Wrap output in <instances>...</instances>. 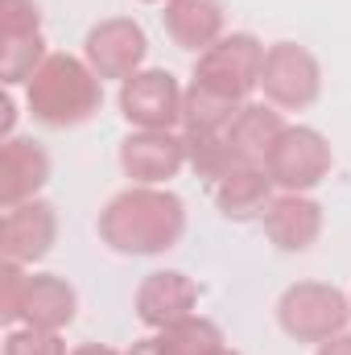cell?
Instances as JSON below:
<instances>
[{
	"label": "cell",
	"mask_w": 351,
	"mask_h": 355,
	"mask_svg": "<svg viewBox=\"0 0 351 355\" xmlns=\"http://www.w3.org/2000/svg\"><path fill=\"white\" fill-rule=\"evenodd\" d=\"M83 58L99 79H132L137 71H145L149 58V37L132 17H108L99 21L83 42Z\"/></svg>",
	"instance_id": "ba28073f"
},
{
	"label": "cell",
	"mask_w": 351,
	"mask_h": 355,
	"mask_svg": "<svg viewBox=\"0 0 351 355\" xmlns=\"http://www.w3.org/2000/svg\"><path fill=\"white\" fill-rule=\"evenodd\" d=\"M157 339H162L166 355H219L223 352V331L211 318H203V314H190V318H182L174 327L157 331Z\"/></svg>",
	"instance_id": "d6986e66"
},
{
	"label": "cell",
	"mask_w": 351,
	"mask_h": 355,
	"mask_svg": "<svg viewBox=\"0 0 351 355\" xmlns=\"http://www.w3.org/2000/svg\"><path fill=\"white\" fill-rule=\"evenodd\" d=\"M50 182V153L33 137H8L0 145V211L37 198Z\"/></svg>",
	"instance_id": "7c38bea8"
},
{
	"label": "cell",
	"mask_w": 351,
	"mask_h": 355,
	"mask_svg": "<svg viewBox=\"0 0 351 355\" xmlns=\"http://www.w3.org/2000/svg\"><path fill=\"white\" fill-rule=\"evenodd\" d=\"M351 322V293L331 281H298L277 302V327L293 343H327Z\"/></svg>",
	"instance_id": "3957f363"
},
{
	"label": "cell",
	"mask_w": 351,
	"mask_h": 355,
	"mask_svg": "<svg viewBox=\"0 0 351 355\" xmlns=\"http://www.w3.org/2000/svg\"><path fill=\"white\" fill-rule=\"evenodd\" d=\"M211 190V202L219 207V215L223 219H232V223H252V219H264V211H268V202L277 198L273 190V178L264 166H240V170H232V174H223L215 186H207Z\"/></svg>",
	"instance_id": "5bb4252c"
},
{
	"label": "cell",
	"mask_w": 351,
	"mask_h": 355,
	"mask_svg": "<svg viewBox=\"0 0 351 355\" xmlns=\"http://www.w3.org/2000/svg\"><path fill=\"white\" fill-rule=\"evenodd\" d=\"M264 50L261 37L252 33H223L211 50H203L194 58V83L232 95L240 103H252V91H261V75H264Z\"/></svg>",
	"instance_id": "277c9868"
},
{
	"label": "cell",
	"mask_w": 351,
	"mask_h": 355,
	"mask_svg": "<svg viewBox=\"0 0 351 355\" xmlns=\"http://www.w3.org/2000/svg\"><path fill=\"white\" fill-rule=\"evenodd\" d=\"M124 355H166V352H162V339L153 335V339H137V343H132Z\"/></svg>",
	"instance_id": "d4e9b609"
},
{
	"label": "cell",
	"mask_w": 351,
	"mask_h": 355,
	"mask_svg": "<svg viewBox=\"0 0 351 355\" xmlns=\"http://www.w3.org/2000/svg\"><path fill=\"white\" fill-rule=\"evenodd\" d=\"M261 91H264V103H273L281 112H302L323 95V67L306 46L277 42L264 54Z\"/></svg>",
	"instance_id": "8992f818"
},
{
	"label": "cell",
	"mask_w": 351,
	"mask_h": 355,
	"mask_svg": "<svg viewBox=\"0 0 351 355\" xmlns=\"http://www.w3.org/2000/svg\"><path fill=\"white\" fill-rule=\"evenodd\" d=\"M141 4H166V0H141Z\"/></svg>",
	"instance_id": "83f0119b"
},
{
	"label": "cell",
	"mask_w": 351,
	"mask_h": 355,
	"mask_svg": "<svg viewBox=\"0 0 351 355\" xmlns=\"http://www.w3.org/2000/svg\"><path fill=\"white\" fill-rule=\"evenodd\" d=\"M103 103V79L75 54H50L25 83V107L42 128H79Z\"/></svg>",
	"instance_id": "7a4b0ae2"
},
{
	"label": "cell",
	"mask_w": 351,
	"mask_h": 355,
	"mask_svg": "<svg viewBox=\"0 0 351 355\" xmlns=\"http://www.w3.org/2000/svg\"><path fill=\"white\" fill-rule=\"evenodd\" d=\"M137 318L153 331H166L182 318H190L198 310V285L178 272V268H162V272H149L141 285H137Z\"/></svg>",
	"instance_id": "8fae6325"
},
{
	"label": "cell",
	"mask_w": 351,
	"mask_h": 355,
	"mask_svg": "<svg viewBox=\"0 0 351 355\" xmlns=\"http://www.w3.org/2000/svg\"><path fill=\"white\" fill-rule=\"evenodd\" d=\"M264 236L273 248L281 252H306L314 248V240L323 236V207L310 198V194H289L281 190L268 211H264Z\"/></svg>",
	"instance_id": "4fadbf2b"
},
{
	"label": "cell",
	"mask_w": 351,
	"mask_h": 355,
	"mask_svg": "<svg viewBox=\"0 0 351 355\" xmlns=\"http://www.w3.org/2000/svg\"><path fill=\"white\" fill-rule=\"evenodd\" d=\"M219 355H240V352H232V347H223V352H219Z\"/></svg>",
	"instance_id": "4316f807"
},
{
	"label": "cell",
	"mask_w": 351,
	"mask_h": 355,
	"mask_svg": "<svg viewBox=\"0 0 351 355\" xmlns=\"http://www.w3.org/2000/svg\"><path fill=\"white\" fill-rule=\"evenodd\" d=\"M4 355H67V343L58 331H37V327H12L4 335Z\"/></svg>",
	"instance_id": "44dd1931"
},
{
	"label": "cell",
	"mask_w": 351,
	"mask_h": 355,
	"mask_svg": "<svg viewBox=\"0 0 351 355\" xmlns=\"http://www.w3.org/2000/svg\"><path fill=\"white\" fill-rule=\"evenodd\" d=\"M285 128H289V124L281 120V107H273V103H244L240 116L232 120V128H228L223 137H228V145H232L244 162L264 166L268 153H273V145H277V137H281Z\"/></svg>",
	"instance_id": "e0dca14e"
},
{
	"label": "cell",
	"mask_w": 351,
	"mask_h": 355,
	"mask_svg": "<svg viewBox=\"0 0 351 355\" xmlns=\"http://www.w3.org/2000/svg\"><path fill=\"white\" fill-rule=\"evenodd\" d=\"M25 281H29L25 265H8V261L0 265V322H4V327H17V322H21Z\"/></svg>",
	"instance_id": "7402d4cb"
},
{
	"label": "cell",
	"mask_w": 351,
	"mask_h": 355,
	"mask_svg": "<svg viewBox=\"0 0 351 355\" xmlns=\"http://www.w3.org/2000/svg\"><path fill=\"white\" fill-rule=\"evenodd\" d=\"M79 314V293L67 277L58 272H29L25 281V306H21V322L37 327V331H67Z\"/></svg>",
	"instance_id": "9a60e30c"
},
{
	"label": "cell",
	"mask_w": 351,
	"mask_h": 355,
	"mask_svg": "<svg viewBox=\"0 0 351 355\" xmlns=\"http://www.w3.org/2000/svg\"><path fill=\"white\" fill-rule=\"evenodd\" d=\"M58 240V211L42 198L0 211V257L8 265H37Z\"/></svg>",
	"instance_id": "9c48e42d"
},
{
	"label": "cell",
	"mask_w": 351,
	"mask_h": 355,
	"mask_svg": "<svg viewBox=\"0 0 351 355\" xmlns=\"http://www.w3.org/2000/svg\"><path fill=\"white\" fill-rule=\"evenodd\" d=\"M240 99L232 95H219V91L203 87L190 79V87L182 95V137L186 141H198V137H223L232 128V120L240 116Z\"/></svg>",
	"instance_id": "ac0fdd59"
},
{
	"label": "cell",
	"mask_w": 351,
	"mask_h": 355,
	"mask_svg": "<svg viewBox=\"0 0 351 355\" xmlns=\"http://www.w3.org/2000/svg\"><path fill=\"white\" fill-rule=\"evenodd\" d=\"M95 227L120 257H162L186 236V202L166 186H128L108 198Z\"/></svg>",
	"instance_id": "6da1fadb"
},
{
	"label": "cell",
	"mask_w": 351,
	"mask_h": 355,
	"mask_svg": "<svg viewBox=\"0 0 351 355\" xmlns=\"http://www.w3.org/2000/svg\"><path fill=\"white\" fill-rule=\"evenodd\" d=\"M182 95L186 87H178L170 71H137L120 83V116L132 128L174 132L182 128Z\"/></svg>",
	"instance_id": "52a82bcc"
},
{
	"label": "cell",
	"mask_w": 351,
	"mask_h": 355,
	"mask_svg": "<svg viewBox=\"0 0 351 355\" xmlns=\"http://www.w3.org/2000/svg\"><path fill=\"white\" fill-rule=\"evenodd\" d=\"M71 355H124V352H116V347H108V343H79Z\"/></svg>",
	"instance_id": "484cf974"
},
{
	"label": "cell",
	"mask_w": 351,
	"mask_h": 355,
	"mask_svg": "<svg viewBox=\"0 0 351 355\" xmlns=\"http://www.w3.org/2000/svg\"><path fill=\"white\" fill-rule=\"evenodd\" d=\"M12 33H42L37 0H0V37Z\"/></svg>",
	"instance_id": "603a6c76"
},
{
	"label": "cell",
	"mask_w": 351,
	"mask_h": 355,
	"mask_svg": "<svg viewBox=\"0 0 351 355\" xmlns=\"http://www.w3.org/2000/svg\"><path fill=\"white\" fill-rule=\"evenodd\" d=\"M331 166H335V157H331L327 137L318 128H306V124H289L277 137V145H273V153L264 162L273 186L277 190H289V194L314 190L323 178L331 174Z\"/></svg>",
	"instance_id": "5b68a950"
},
{
	"label": "cell",
	"mask_w": 351,
	"mask_h": 355,
	"mask_svg": "<svg viewBox=\"0 0 351 355\" xmlns=\"http://www.w3.org/2000/svg\"><path fill=\"white\" fill-rule=\"evenodd\" d=\"M50 58L46 50V37L42 33H12V37H0V79L4 87H17V83H29L33 71Z\"/></svg>",
	"instance_id": "ffe728a7"
},
{
	"label": "cell",
	"mask_w": 351,
	"mask_h": 355,
	"mask_svg": "<svg viewBox=\"0 0 351 355\" xmlns=\"http://www.w3.org/2000/svg\"><path fill=\"white\" fill-rule=\"evenodd\" d=\"M162 25H166L174 46L190 50V54H203L223 37L228 8H223V0H166Z\"/></svg>",
	"instance_id": "2e32d148"
},
{
	"label": "cell",
	"mask_w": 351,
	"mask_h": 355,
	"mask_svg": "<svg viewBox=\"0 0 351 355\" xmlns=\"http://www.w3.org/2000/svg\"><path fill=\"white\" fill-rule=\"evenodd\" d=\"M186 162H190V149L182 132L137 128L120 141V170L132 178V186H166L170 178L182 174Z\"/></svg>",
	"instance_id": "30bf717a"
},
{
	"label": "cell",
	"mask_w": 351,
	"mask_h": 355,
	"mask_svg": "<svg viewBox=\"0 0 351 355\" xmlns=\"http://www.w3.org/2000/svg\"><path fill=\"white\" fill-rule=\"evenodd\" d=\"M318 355H351V335H335V339H327V343H318Z\"/></svg>",
	"instance_id": "cb8c5ba5"
}]
</instances>
